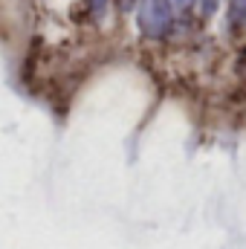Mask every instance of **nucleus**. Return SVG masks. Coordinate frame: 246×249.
<instances>
[{
  "label": "nucleus",
  "mask_w": 246,
  "mask_h": 249,
  "mask_svg": "<svg viewBox=\"0 0 246 249\" xmlns=\"http://www.w3.org/2000/svg\"><path fill=\"white\" fill-rule=\"evenodd\" d=\"M229 23H235V26H246V0H232Z\"/></svg>",
  "instance_id": "nucleus-2"
},
{
  "label": "nucleus",
  "mask_w": 246,
  "mask_h": 249,
  "mask_svg": "<svg viewBox=\"0 0 246 249\" xmlns=\"http://www.w3.org/2000/svg\"><path fill=\"white\" fill-rule=\"evenodd\" d=\"M177 12L180 9L174 6V0H142L139 3V12H136V26H139V32L145 38L162 41L174 29Z\"/></svg>",
  "instance_id": "nucleus-1"
},
{
  "label": "nucleus",
  "mask_w": 246,
  "mask_h": 249,
  "mask_svg": "<svg viewBox=\"0 0 246 249\" xmlns=\"http://www.w3.org/2000/svg\"><path fill=\"white\" fill-rule=\"evenodd\" d=\"M217 3H220V0H200V9H203V15H211V12L217 9Z\"/></svg>",
  "instance_id": "nucleus-4"
},
{
  "label": "nucleus",
  "mask_w": 246,
  "mask_h": 249,
  "mask_svg": "<svg viewBox=\"0 0 246 249\" xmlns=\"http://www.w3.org/2000/svg\"><path fill=\"white\" fill-rule=\"evenodd\" d=\"M107 3H110V0H87V6H90V12H93V15H105Z\"/></svg>",
  "instance_id": "nucleus-3"
},
{
  "label": "nucleus",
  "mask_w": 246,
  "mask_h": 249,
  "mask_svg": "<svg viewBox=\"0 0 246 249\" xmlns=\"http://www.w3.org/2000/svg\"><path fill=\"white\" fill-rule=\"evenodd\" d=\"M122 3H124V6H130V3H133V0H122Z\"/></svg>",
  "instance_id": "nucleus-5"
}]
</instances>
